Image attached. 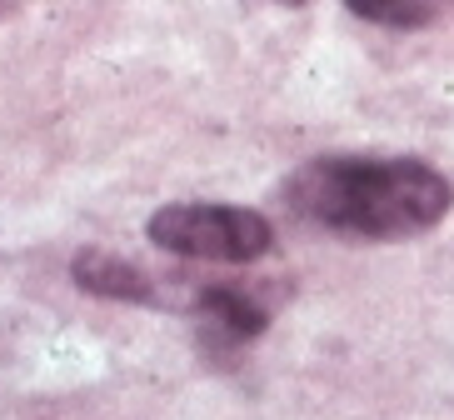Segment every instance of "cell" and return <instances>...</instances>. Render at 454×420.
Here are the masks:
<instances>
[{
    "mask_svg": "<svg viewBox=\"0 0 454 420\" xmlns=\"http://www.w3.org/2000/svg\"><path fill=\"white\" fill-rule=\"evenodd\" d=\"M450 201V180L414 155H320L285 180V205L300 220L364 241H404L429 231L444 220Z\"/></svg>",
    "mask_w": 454,
    "mask_h": 420,
    "instance_id": "cell-1",
    "label": "cell"
},
{
    "mask_svg": "<svg viewBox=\"0 0 454 420\" xmlns=\"http://www.w3.org/2000/svg\"><path fill=\"white\" fill-rule=\"evenodd\" d=\"M150 241L185 260H220V265H250L270 250L275 231L260 210L245 205H205L180 201L150 216Z\"/></svg>",
    "mask_w": 454,
    "mask_h": 420,
    "instance_id": "cell-2",
    "label": "cell"
},
{
    "mask_svg": "<svg viewBox=\"0 0 454 420\" xmlns=\"http://www.w3.org/2000/svg\"><path fill=\"white\" fill-rule=\"evenodd\" d=\"M70 275H75L81 290H90V296H100V300H130V305H150V300H160V296H155V281H150L140 265L110 256V250H81L75 265H70Z\"/></svg>",
    "mask_w": 454,
    "mask_h": 420,
    "instance_id": "cell-3",
    "label": "cell"
},
{
    "mask_svg": "<svg viewBox=\"0 0 454 420\" xmlns=\"http://www.w3.org/2000/svg\"><path fill=\"white\" fill-rule=\"evenodd\" d=\"M190 311L205 321L210 336H220L225 345H240V340H254L265 330V311L254 305L245 290H230V285H205L190 296Z\"/></svg>",
    "mask_w": 454,
    "mask_h": 420,
    "instance_id": "cell-4",
    "label": "cell"
},
{
    "mask_svg": "<svg viewBox=\"0 0 454 420\" xmlns=\"http://www.w3.org/2000/svg\"><path fill=\"white\" fill-rule=\"evenodd\" d=\"M355 15L370 20V26H395V30H414V26L434 20L429 5H355Z\"/></svg>",
    "mask_w": 454,
    "mask_h": 420,
    "instance_id": "cell-5",
    "label": "cell"
},
{
    "mask_svg": "<svg viewBox=\"0 0 454 420\" xmlns=\"http://www.w3.org/2000/svg\"><path fill=\"white\" fill-rule=\"evenodd\" d=\"M0 15H5V11H0Z\"/></svg>",
    "mask_w": 454,
    "mask_h": 420,
    "instance_id": "cell-6",
    "label": "cell"
}]
</instances>
